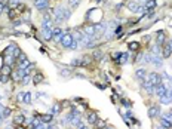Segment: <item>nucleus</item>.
I'll return each instance as SVG.
<instances>
[{"mask_svg":"<svg viewBox=\"0 0 172 129\" xmlns=\"http://www.w3.org/2000/svg\"><path fill=\"white\" fill-rule=\"evenodd\" d=\"M73 67H79V65H82V59L80 58H76V59H71V62H70Z\"/></svg>","mask_w":172,"mask_h":129,"instance_id":"obj_30","label":"nucleus"},{"mask_svg":"<svg viewBox=\"0 0 172 129\" xmlns=\"http://www.w3.org/2000/svg\"><path fill=\"white\" fill-rule=\"evenodd\" d=\"M30 80H31V76L27 73V74H24L22 76V79H21V82H22V85H27V83H30Z\"/></svg>","mask_w":172,"mask_h":129,"instance_id":"obj_29","label":"nucleus"},{"mask_svg":"<svg viewBox=\"0 0 172 129\" xmlns=\"http://www.w3.org/2000/svg\"><path fill=\"white\" fill-rule=\"evenodd\" d=\"M34 6L37 11H46L49 8L48 0H34Z\"/></svg>","mask_w":172,"mask_h":129,"instance_id":"obj_7","label":"nucleus"},{"mask_svg":"<svg viewBox=\"0 0 172 129\" xmlns=\"http://www.w3.org/2000/svg\"><path fill=\"white\" fill-rule=\"evenodd\" d=\"M0 114H2V117H3V119H8V117L11 116V108L3 107V108H2V111H0Z\"/></svg>","mask_w":172,"mask_h":129,"instance_id":"obj_24","label":"nucleus"},{"mask_svg":"<svg viewBox=\"0 0 172 129\" xmlns=\"http://www.w3.org/2000/svg\"><path fill=\"white\" fill-rule=\"evenodd\" d=\"M145 77H147V70H145V68H138V70L135 71V79H137L138 82L144 80Z\"/></svg>","mask_w":172,"mask_h":129,"instance_id":"obj_10","label":"nucleus"},{"mask_svg":"<svg viewBox=\"0 0 172 129\" xmlns=\"http://www.w3.org/2000/svg\"><path fill=\"white\" fill-rule=\"evenodd\" d=\"M94 27H95V37H101L103 34H104V31H106V24H103V22H97V24H94Z\"/></svg>","mask_w":172,"mask_h":129,"instance_id":"obj_8","label":"nucleus"},{"mask_svg":"<svg viewBox=\"0 0 172 129\" xmlns=\"http://www.w3.org/2000/svg\"><path fill=\"white\" fill-rule=\"evenodd\" d=\"M82 31H83L85 36H88V37H91V39L95 37V27H94V25H86Z\"/></svg>","mask_w":172,"mask_h":129,"instance_id":"obj_9","label":"nucleus"},{"mask_svg":"<svg viewBox=\"0 0 172 129\" xmlns=\"http://www.w3.org/2000/svg\"><path fill=\"white\" fill-rule=\"evenodd\" d=\"M159 128H172V122H169V120H166V119L162 117V122H160Z\"/></svg>","mask_w":172,"mask_h":129,"instance_id":"obj_23","label":"nucleus"},{"mask_svg":"<svg viewBox=\"0 0 172 129\" xmlns=\"http://www.w3.org/2000/svg\"><path fill=\"white\" fill-rule=\"evenodd\" d=\"M52 25H53V21L49 17H45L43 21H42V27L43 28H52Z\"/></svg>","mask_w":172,"mask_h":129,"instance_id":"obj_17","label":"nucleus"},{"mask_svg":"<svg viewBox=\"0 0 172 129\" xmlns=\"http://www.w3.org/2000/svg\"><path fill=\"white\" fill-rule=\"evenodd\" d=\"M17 6H21L18 0H11V8H17Z\"/></svg>","mask_w":172,"mask_h":129,"instance_id":"obj_37","label":"nucleus"},{"mask_svg":"<svg viewBox=\"0 0 172 129\" xmlns=\"http://www.w3.org/2000/svg\"><path fill=\"white\" fill-rule=\"evenodd\" d=\"M141 2H147V0H141Z\"/></svg>","mask_w":172,"mask_h":129,"instance_id":"obj_41","label":"nucleus"},{"mask_svg":"<svg viewBox=\"0 0 172 129\" xmlns=\"http://www.w3.org/2000/svg\"><path fill=\"white\" fill-rule=\"evenodd\" d=\"M53 14H55L56 22L67 21V20H70V17H71V11L67 9V8H64V6H58V8L53 11Z\"/></svg>","mask_w":172,"mask_h":129,"instance_id":"obj_1","label":"nucleus"},{"mask_svg":"<svg viewBox=\"0 0 172 129\" xmlns=\"http://www.w3.org/2000/svg\"><path fill=\"white\" fill-rule=\"evenodd\" d=\"M95 2H97V3H103V0H95Z\"/></svg>","mask_w":172,"mask_h":129,"instance_id":"obj_40","label":"nucleus"},{"mask_svg":"<svg viewBox=\"0 0 172 129\" xmlns=\"http://www.w3.org/2000/svg\"><path fill=\"white\" fill-rule=\"evenodd\" d=\"M0 12H2V11H0Z\"/></svg>","mask_w":172,"mask_h":129,"instance_id":"obj_42","label":"nucleus"},{"mask_svg":"<svg viewBox=\"0 0 172 129\" xmlns=\"http://www.w3.org/2000/svg\"><path fill=\"white\" fill-rule=\"evenodd\" d=\"M62 36H64V33H62V30H61L59 27H56V28H53V39H55L56 42H59Z\"/></svg>","mask_w":172,"mask_h":129,"instance_id":"obj_19","label":"nucleus"},{"mask_svg":"<svg viewBox=\"0 0 172 129\" xmlns=\"http://www.w3.org/2000/svg\"><path fill=\"white\" fill-rule=\"evenodd\" d=\"M71 42H73V34H70V33L64 34V36L61 37V40H59V43L62 45V48H70Z\"/></svg>","mask_w":172,"mask_h":129,"instance_id":"obj_6","label":"nucleus"},{"mask_svg":"<svg viewBox=\"0 0 172 129\" xmlns=\"http://www.w3.org/2000/svg\"><path fill=\"white\" fill-rule=\"evenodd\" d=\"M77 46H79L77 40H74V39H73V42H71V45H70V48H68V49H77Z\"/></svg>","mask_w":172,"mask_h":129,"instance_id":"obj_34","label":"nucleus"},{"mask_svg":"<svg viewBox=\"0 0 172 129\" xmlns=\"http://www.w3.org/2000/svg\"><path fill=\"white\" fill-rule=\"evenodd\" d=\"M128 9H129L131 12H134V14H137V12H141V6H139L137 2H134V0H132V2H129V3H128Z\"/></svg>","mask_w":172,"mask_h":129,"instance_id":"obj_11","label":"nucleus"},{"mask_svg":"<svg viewBox=\"0 0 172 129\" xmlns=\"http://www.w3.org/2000/svg\"><path fill=\"white\" fill-rule=\"evenodd\" d=\"M148 77H147V82L151 85V86H157L159 83H162V76L160 74H157V73H150V74H147Z\"/></svg>","mask_w":172,"mask_h":129,"instance_id":"obj_4","label":"nucleus"},{"mask_svg":"<svg viewBox=\"0 0 172 129\" xmlns=\"http://www.w3.org/2000/svg\"><path fill=\"white\" fill-rule=\"evenodd\" d=\"M33 82H34L36 85L42 83V82H43V74H42V73H37V74H34V77H33Z\"/></svg>","mask_w":172,"mask_h":129,"instance_id":"obj_22","label":"nucleus"},{"mask_svg":"<svg viewBox=\"0 0 172 129\" xmlns=\"http://www.w3.org/2000/svg\"><path fill=\"white\" fill-rule=\"evenodd\" d=\"M128 58H129V54H120V57H119V59H117V61H119V64H122V65H123V64L128 61Z\"/></svg>","mask_w":172,"mask_h":129,"instance_id":"obj_25","label":"nucleus"},{"mask_svg":"<svg viewBox=\"0 0 172 129\" xmlns=\"http://www.w3.org/2000/svg\"><path fill=\"white\" fill-rule=\"evenodd\" d=\"M138 49H139V43H137V42H131V43H129V51L137 52Z\"/></svg>","mask_w":172,"mask_h":129,"instance_id":"obj_27","label":"nucleus"},{"mask_svg":"<svg viewBox=\"0 0 172 129\" xmlns=\"http://www.w3.org/2000/svg\"><path fill=\"white\" fill-rule=\"evenodd\" d=\"M61 108H62V105H61L59 102H55V104L52 105V108L49 110V113H52L53 116H55V114H59V113H61Z\"/></svg>","mask_w":172,"mask_h":129,"instance_id":"obj_18","label":"nucleus"},{"mask_svg":"<svg viewBox=\"0 0 172 129\" xmlns=\"http://www.w3.org/2000/svg\"><path fill=\"white\" fill-rule=\"evenodd\" d=\"M163 119H166V120H169V122H172V110H169V111H166V113L163 114Z\"/></svg>","mask_w":172,"mask_h":129,"instance_id":"obj_31","label":"nucleus"},{"mask_svg":"<svg viewBox=\"0 0 172 129\" xmlns=\"http://www.w3.org/2000/svg\"><path fill=\"white\" fill-rule=\"evenodd\" d=\"M165 39H166L165 31H162V30H160V31H157V33H156V43H157V45H160V46H162V45L166 42Z\"/></svg>","mask_w":172,"mask_h":129,"instance_id":"obj_12","label":"nucleus"},{"mask_svg":"<svg viewBox=\"0 0 172 129\" xmlns=\"http://www.w3.org/2000/svg\"><path fill=\"white\" fill-rule=\"evenodd\" d=\"M2 108H3V104H2V102H0V111H2Z\"/></svg>","mask_w":172,"mask_h":129,"instance_id":"obj_39","label":"nucleus"},{"mask_svg":"<svg viewBox=\"0 0 172 129\" xmlns=\"http://www.w3.org/2000/svg\"><path fill=\"white\" fill-rule=\"evenodd\" d=\"M122 104H123L125 107H128V108H131V105H132V102H131L129 99H122Z\"/></svg>","mask_w":172,"mask_h":129,"instance_id":"obj_35","label":"nucleus"},{"mask_svg":"<svg viewBox=\"0 0 172 129\" xmlns=\"http://www.w3.org/2000/svg\"><path fill=\"white\" fill-rule=\"evenodd\" d=\"M2 74H11V65H8V64H5L3 67H2Z\"/></svg>","mask_w":172,"mask_h":129,"instance_id":"obj_28","label":"nucleus"},{"mask_svg":"<svg viewBox=\"0 0 172 129\" xmlns=\"http://www.w3.org/2000/svg\"><path fill=\"white\" fill-rule=\"evenodd\" d=\"M98 120V113H89L88 114V123L89 125H95Z\"/></svg>","mask_w":172,"mask_h":129,"instance_id":"obj_20","label":"nucleus"},{"mask_svg":"<svg viewBox=\"0 0 172 129\" xmlns=\"http://www.w3.org/2000/svg\"><path fill=\"white\" fill-rule=\"evenodd\" d=\"M79 5H80V0H68V6L71 9H76Z\"/></svg>","mask_w":172,"mask_h":129,"instance_id":"obj_26","label":"nucleus"},{"mask_svg":"<svg viewBox=\"0 0 172 129\" xmlns=\"http://www.w3.org/2000/svg\"><path fill=\"white\" fill-rule=\"evenodd\" d=\"M131 117H134V113H132L131 110H128L126 114H123V119H131Z\"/></svg>","mask_w":172,"mask_h":129,"instance_id":"obj_36","label":"nucleus"},{"mask_svg":"<svg viewBox=\"0 0 172 129\" xmlns=\"http://www.w3.org/2000/svg\"><path fill=\"white\" fill-rule=\"evenodd\" d=\"M172 57V40H166L162 45V58Z\"/></svg>","mask_w":172,"mask_h":129,"instance_id":"obj_3","label":"nucleus"},{"mask_svg":"<svg viewBox=\"0 0 172 129\" xmlns=\"http://www.w3.org/2000/svg\"><path fill=\"white\" fill-rule=\"evenodd\" d=\"M25 123V116L24 114H17L15 117H14V125L15 126H21V125H24Z\"/></svg>","mask_w":172,"mask_h":129,"instance_id":"obj_13","label":"nucleus"},{"mask_svg":"<svg viewBox=\"0 0 172 129\" xmlns=\"http://www.w3.org/2000/svg\"><path fill=\"white\" fill-rule=\"evenodd\" d=\"M101 18H103V11L98 9V8H92V9H89L88 12H86V20H88V21H92V22H95V24H97Z\"/></svg>","mask_w":172,"mask_h":129,"instance_id":"obj_2","label":"nucleus"},{"mask_svg":"<svg viewBox=\"0 0 172 129\" xmlns=\"http://www.w3.org/2000/svg\"><path fill=\"white\" fill-rule=\"evenodd\" d=\"M9 76L8 74H0V83H8Z\"/></svg>","mask_w":172,"mask_h":129,"instance_id":"obj_32","label":"nucleus"},{"mask_svg":"<svg viewBox=\"0 0 172 129\" xmlns=\"http://www.w3.org/2000/svg\"><path fill=\"white\" fill-rule=\"evenodd\" d=\"M151 64H153L154 67H157V68H162V67H163V61H162V58H160V57H156V55H153Z\"/></svg>","mask_w":172,"mask_h":129,"instance_id":"obj_16","label":"nucleus"},{"mask_svg":"<svg viewBox=\"0 0 172 129\" xmlns=\"http://www.w3.org/2000/svg\"><path fill=\"white\" fill-rule=\"evenodd\" d=\"M73 126H74V128H86L83 122H77V123H76V125H73Z\"/></svg>","mask_w":172,"mask_h":129,"instance_id":"obj_38","label":"nucleus"},{"mask_svg":"<svg viewBox=\"0 0 172 129\" xmlns=\"http://www.w3.org/2000/svg\"><path fill=\"white\" fill-rule=\"evenodd\" d=\"M17 101L28 105V104H31V93L30 92H20V93H17Z\"/></svg>","mask_w":172,"mask_h":129,"instance_id":"obj_5","label":"nucleus"},{"mask_svg":"<svg viewBox=\"0 0 172 129\" xmlns=\"http://www.w3.org/2000/svg\"><path fill=\"white\" fill-rule=\"evenodd\" d=\"M42 36H43L46 40L53 39V28H43V30H42Z\"/></svg>","mask_w":172,"mask_h":129,"instance_id":"obj_14","label":"nucleus"},{"mask_svg":"<svg viewBox=\"0 0 172 129\" xmlns=\"http://www.w3.org/2000/svg\"><path fill=\"white\" fill-rule=\"evenodd\" d=\"M94 58H95V59H101V58H103V52H101V51H95V52H94Z\"/></svg>","mask_w":172,"mask_h":129,"instance_id":"obj_33","label":"nucleus"},{"mask_svg":"<svg viewBox=\"0 0 172 129\" xmlns=\"http://www.w3.org/2000/svg\"><path fill=\"white\" fill-rule=\"evenodd\" d=\"M40 119H42V120H43V122L48 125V123H51V122H52L53 114H52V113H46V114H42V116H40Z\"/></svg>","mask_w":172,"mask_h":129,"instance_id":"obj_21","label":"nucleus"},{"mask_svg":"<svg viewBox=\"0 0 172 129\" xmlns=\"http://www.w3.org/2000/svg\"><path fill=\"white\" fill-rule=\"evenodd\" d=\"M159 113H160V110H159V107H157V105H153V107H150V108H148V117H150V119H154Z\"/></svg>","mask_w":172,"mask_h":129,"instance_id":"obj_15","label":"nucleus"}]
</instances>
